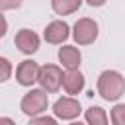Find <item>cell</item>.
Returning <instances> with one entry per match:
<instances>
[{
  "label": "cell",
  "mask_w": 125,
  "mask_h": 125,
  "mask_svg": "<svg viewBox=\"0 0 125 125\" xmlns=\"http://www.w3.org/2000/svg\"><path fill=\"white\" fill-rule=\"evenodd\" d=\"M72 37L78 45H90L98 37V23L92 18H80L72 27Z\"/></svg>",
  "instance_id": "3"
},
{
  "label": "cell",
  "mask_w": 125,
  "mask_h": 125,
  "mask_svg": "<svg viewBox=\"0 0 125 125\" xmlns=\"http://www.w3.org/2000/svg\"><path fill=\"white\" fill-rule=\"evenodd\" d=\"M68 35H70V27H68V23H66V21H61V20L51 21V23L45 27V31H43L45 41H47V43H51V45H59V43L66 41V39H68Z\"/></svg>",
  "instance_id": "7"
},
{
  "label": "cell",
  "mask_w": 125,
  "mask_h": 125,
  "mask_svg": "<svg viewBox=\"0 0 125 125\" xmlns=\"http://www.w3.org/2000/svg\"><path fill=\"white\" fill-rule=\"evenodd\" d=\"M62 78H64V74H62V70H61V66H57V64H43V66H41L39 84H41V88H43L47 94L57 92V90L62 86Z\"/></svg>",
  "instance_id": "4"
},
{
  "label": "cell",
  "mask_w": 125,
  "mask_h": 125,
  "mask_svg": "<svg viewBox=\"0 0 125 125\" xmlns=\"http://www.w3.org/2000/svg\"><path fill=\"white\" fill-rule=\"evenodd\" d=\"M111 123L113 125H125V104H117L111 109Z\"/></svg>",
  "instance_id": "13"
},
{
  "label": "cell",
  "mask_w": 125,
  "mask_h": 125,
  "mask_svg": "<svg viewBox=\"0 0 125 125\" xmlns=\"http://www.w3.org/2000/svg\"><path fill=\"white\" fill-rule=\"evenodd\" d=\"M62 88L70 96L80 94L84 90V76H82V72H78V70H66L64 78H62Z\"/></svg>",
  "instance_id": "10"
},
{
  "label": "cell",
  "mask_w": 125,
  "mask_h": 125,
  "mask_svg": "<svg viewBox=\"0 0 125 125\" xmlns=\"http://www.w3.org/2000/svg\"><path fill=\"white\" fill-rule=\"evenodd\" d=\"M125 92V78L121 76V72L117 70H104L98 76V94L107 100V102H115L123 96Z\"/></svg>",
  "instance_id": "1"
},
{
  "label": "cell",
  "mask_w": 125,
  "mask_h": 125,
  "mask_svg": "<svg viewBox=\"0 0 125 125\" xmlns=\"http://www.w3.org/2000/svg\"><path fill=\"white\" fill-rule=\"evenodd\" d=\"M14 43L23 55H33L39 49V35L31 29H20L14 37Z\"/></svg>",
  "instance_id": "8"
},
{
  "label": "cell",
  "mask_w": 125,
  "mask_h": 125,
  "mask_svg": "<svg viewBox=\"0 0 125 125\" xmlns=\"http://www.w3.org/2000/svg\"><path fill=\"white\" fill-rule=\"evenodd\" d=\"M0 125H16V123H14L10 117H2V119H0Z\"/></svg>",
  "instance_id": "16"
},
{
  "label": "cell",
  "mask_w": 125,
  "mask_h": 125,
  "mask_svg": "<svg viewBox=\"0 0 125 125\" xmlns=\"http://www.w3.org/2000/svg\"><path fill=\"white\" fill-rule=\"evenodd\" d=\"M80 111H82L80 102L74 100V98H70V96L59 98V100L55 102V105H53V113H55V117H59V119H76V117L80 115Z\"/></svg>",
  "instance_id": "6"
},
{
  "label": "cell",
  "mask_w": 125,
  "mask_h": 125,
  "mask_svg": "<svg viewBox=\"0 0 125 125\" xmlns=\"http://www.w3.org/2000/svg\"><path fill=\"white\" fill-rule=\"evenodd\" d=\"M59 61H61V64H62L66 70H78L80 61H82V55H80V51H78L76 47L64 45V47L59 49Z\"/></svg>",
  "instance_id": "9"
},
{
  "label": "cell",
  "mask_w": 125,
  "mask_h": 125,
  "mask_svg": "<svg viewBox=\"0 0 125 125\" xmlns=\"http://www.w3.org/2000/svg\"><path fill=\"white\" fill-rule=\"evenodd\" d=\"M86 117V125H107V115L105 109H102L100 105H92L84 111Z\"/></svg>",
  "instance_id": "11"
},
{
  "label": "cell",
  "mask_w": 125,
  "mask_h": 125,
  "mask_svg": "<svg viewBox=\"0 0 125 125\" xmlns=\"http://www.w3.org/2000/svg\"><path fill=\"white\" fill-rule=\"evenodd\" d=\"M49 105V94L43 88H31L20 102V107L29 117H39Z\"/></svg>",
  "instance_id": "2"
},
{
  "label": "cell",
  "mask_w": 125,
  "mask_h": 125,
  "mask_svg": "<svg viewBox=\"0 0 125 125\" xmlns=\"http://www.w3.org/2000/svg\"><path fill=\"white\" fill-rule=\"evenodd\" d=\"M39 72H41V66H37L35 61L25 59L16 68V80L21 86H33L35 82H39Z\"/></svg>",
  "instance_id": "5"
},
{
  "label": "cell",
  "mask_w": 125,
  "mask_h": 125,
  "mask_svg": "<svg viewBox=\"0 0 125 125\" xmlns=\"http://www.w3.org/2000/svg\"><path fill=\"white\" fill-rule=\"evenodd\" d=\"M80 6H82L80 0H53V2H51V8H53L59 16H68V14L76 12Z\"/></svg>",
  "instance_id": "12"
},
{
  "label": "cell",
  "mask_w": 125,
  "mask_h": 125,
  "mask_svg": "<svg viewBox=\"0 0 125 125\" xmlns=\"http://www.w3.org/2000/svg\"><path fill=\"white\" fill-rule=\"evenodd\" d=\"M70 125H86V123H80V121H74V123H70Z\"/></svg>",
  "instance_id": "17"
},
{
  "label": "cell",
  "mask_w": 125,
  "mask_h": 125,
  "mask_svg": "<svg viewBox=\"0 0 125 125\" xmlns=\"http://www.w3.org/2000/svg\"><path fill=\"white\" fill-rule=\"evenodd\" d=\"M0 66H2V76H0V80L6 82V80L10 78V61H8L6 57H2V59H0Z\"/></svg>",
  "instance_id": "15"
},
{
  "label": "cell",
  "mask_w": 125,
  "mask_h": 125,
  "mask_svg": "<svg viewBox=\"0 0 125 125\" xmlns=\"http://www.w3.org/2000/svg\"><path fill=\"white\" fill-rule=\"evenodd\" d=\"M29 125H57V121L49 115H39V117H33L29 121Z\"/></svg>",
  "instance_id": "14"
}]
</instances>
